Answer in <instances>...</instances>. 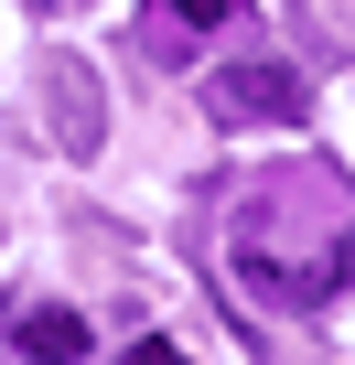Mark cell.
Returning a JSON list of instances; mask_svg holds the SVG:
<instances>
[{"instance_id":"cell-6","label":"cell","mask_w":355,"mask_h":365,"mask_svg":"<svg viewBox=\"0 0 355 365\" xmlns=\"http://www.w3.org/2000/svg\"><path fill=\"white\" fill-rule=\"evenodd\" d=\"M119 365H184V344H161V333H140V344H129Z\"/></svg>"},{"instance_id":"cell-5","label":"cell","mask_w":355,"mask_h":365,"mask_svg":"<svg viewBox=\"0 0 355 365\" xmlns=\"http://www.w3.org/2000/svg\"><path fill=\"white\" fill-rule=\"evenodd\" d=\"M161 11H172V22H194V33H216V22L237 11V0H161Z\"/></svg>"},{"instance_id":"cell-2","label":"cell","mask_w":355,"mask_h":365,"mask_svg":"<svg viewBox=\"0 0 355 365\" xmlns=\"http://www.w3.org/2000/svg\"><path fill=\"white\" fill-rule=\"evenodd\" d=\"M205 108L226 118V129H291L301 108H312V86H301V65H216V86H205Z\"/></svg>"},{"instance_id":"cell-1","label":"cell","mask_w":355,"mask_h":365,"mask_svg":"<svg viewBox=\"0 0 355 365\" xmlns=\"http://www.w3.org/2000/svg\"><path fill=\"white\" fill-rule=\"evenodd\" d=\"M33 76H44V129H54V150H65V161H97V150H108V86H97V65H86V54H44Z\"/></svg>"},{"instance_id":"cell-3","label":"cell","mask_w":355,"mask_h":365,"mask_svg":"<svg viewBox=\"0 0 355 365\" xmlns=\"http://www.w3.org/2000/svg\"><path fill=\"white\" fill-rule=\"evenodd\" d=\"M0 333H11L22 365H86V354H97V333H86L65 301H11V312H0Z\"/></svg>"},{"instance_id":"cell-4","label":"cell","mask_w":355,"mask_h":365,"mask_svg":"<svg viewBox=\"0 0 355 365\" xmlns=\"http://www.w3.org/2000/svg\"><path fill=\"white\" fill-rule=\"evenodd\" d=\"M184 43H194V22H172V11L140 22V54H151V65H184Z\"/></svg>"},{"instance_id":"cell-7","label":"cell","mask_w":355,"mask_h":365,"mask_svg":"<svg viewBox=\"0 0 355 365\" xmlns=\"http://www.w3.org/2000/svg\"><path fill=\"white\" fill-rule=\"evenodd\" d=\"M44 11H76V0H44Z\"/></svg>"}]
</instances>
